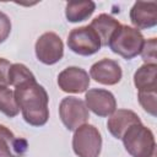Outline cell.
<instances>
[{"instance_id":"1","label":"cell","mask_w":157,"mask_h":157,"mask_svg":"<svg viewBox=\"0 0 157 157\" xmlns=\"http://www.w3.org/2000/svg\"><path fill=\"white\" fill-rule=\"evenodd\" d=\"M15 98L25 121L32 126H43L49 119V96L36 80L15 87Z\"/></svg>"},{"instance_id":"2","label":"cell","mask_w":157,"mask_h":157,"mask_svg":"<svg viewBox=\"0 0 157 157\" xmlns=\"http://www.w3.org/2000/svg\"><path fill=\"white\" fill-rule=\"evenodd\" d=\"M120 140L132 157H156L155 135L142 123L131 125Z\"/></svg>"},{"instance_id":"3","label":"cell","mask_w":157,"mask_h":157,"mask_svg":"<svg viewBox=\"0 0 157 157\" xmlns=\"http://www.w3.org/2000/svg\"><path fill=\"white\" fill-rule=\"evenodd\" d=\"M144 43V36L139 29L131 26L120 25V27L110 38L108 47L114 54L130 60L141 53Z\"/></svg>"},{"instance_id":"4","label":"cell","mask_w":157,"mask_h":157,"mask_svg":"<svg viewBox=\"0 0 157 157\" xmlns=\"http://www.w3.org/2000/svg\"><path fill=\"white\" fill-rule=\"evenodd\" d=\"M102 148V136L91 124L77 128L72 136V150L78 157H98Z\"/></svg>"},{"instance_id":"5","label":"cell","mask_w":157,"mask_h":157,"mask_svg":"<svg viewBox=\"0 0 157 157\" xmlns=\"http://www.w3.org/2000/svg\"><path fill=\"white\" fill-rule=\"evenodd\" d=\"M59 117L67 130L75 131L86 124L90 118V110L82 99L69 96L63 98L59 104Z\"/></svg>"},{"instance_id":"6","label":"cell","mask_w":157,"mask_h":157,"mask_svg":"<svg viewBox=\"0 0 157 157\" xmlns=\"http://www.w3.org/2000/svg\"><path fill=\"white\" fill-rule=\"evenodd\" d=\"M67 47L75 54L88 56L101 49V40L97 33L90 26H82L71 29L67 37Z\"/></svg>"},{"instance_id":"7","label":"cell","mask_w":157,"mask_h":157,"mask_svg":"<svg viewBox=\"0 0 157 157\" xmlns=\"http://www.w3.org/2000/svg\"><path fill=\"white\" fill-rule=\"evenodd\" d=\"M34 50L36 56L40 63L53 65L60 61L64 56V43L56 33L45 32L37 39Z\"/></svg>"},{"instance_id":"8","label":"cell","mask_w":157,"mask_h":157,"mask_svg":"<svg viewBox=\"0 0 157 157\" xmlns=\"http://www.w3.org/2000/svg\"><path fill=\"white\" fill-rule=\"evenodd\" d=\"M88 72L78 66H69L58 75V86L66 93H83L90 86Z\"/></svg>"},{"instance_id":"9","label":"cell","mask_w":157,"mask_h":157,"mask_svg":"<svg viewBox=\"0 0 157 157\" xmlns=\"http://www.w3.org/2000/svg\"><path fill=\"white\" fill-rule=\"evenodd\" d=\"M85 103L88 110L98 117H109L117 110V101L114 94L103 88H91L85 94Z\"/></svg>"},{"instance_id":"10","label":"cell","mask_w":157,"mask_h":157,"mask_svg":"<svg viewBox=\"0 0 157 157\" xmlns=\"http://www.w3.org/2000/svg\"><path fill=\"white\" fill-rule=\"evenodd\" d=\"M90 76L98 83L112 86L120 82L123 77V71L120 65L115 60L104 58L91 66Z\"/></svg>"},{"instance_id":"11","label":"cell","mask_w":157,"mask_h":157,"mask_svg":"<svg viewBox=\"0 0 157 157\" xmlns=\"http://www.w3.org/2000/svg\"><path fill=\"white\" fill-rule=\"evenodd\" d=\"M130 21L136 29H147L157 25V4L155 1H136L130 10Z\"/></svg>"},{"instance_id":"12","label":"cell","mask_w":157,"mask_h":157,"mask_svg":"<svg viewBox=\"0 0 157 157\" xmlns=\"http://www.w3.org/2000/svg\"><path fill=\"white\" fill-rule=\"evenodd\" d=\"M27 148L26 139L15 136L9 128L0 125V157H23Z\"/></svg>"},{"instance_id":"13","label":"cell","mask_w":157,"mask_h":157,"mask_svg":"<svg viewBox=\"0 0 157 157\" xmlns=\"http://www.w3.org/2000/svg\"><path fill=\"white\" fill-rule=\"evenodd\" d=\"M141 123L139 115L130 109H118L109 115L107 128L115 139H121L124 132L134 124Z\"/></svg>"},{"instance_id":"14","label":"cell","mask_w":157,"mask_h":157,"mask_svg":"<svg viewBox=\"0 0 157 157\" xmlns=\"http://www.w3.org/2000/svg\"><path fill=\"white\" fill-rule=\"evenodd\" d=\"M88 26L97 33V36L101 40V45L108 47L110 38L113 37L115 31L120 27V23L118 20H115L110 15L101 13L97 17H94Z\"/></svg>"},{"instance_id":"15","label":"cell","mask_w":157,"mask_h":157,"mask_svg":"<svg viewBox=\"0 0 157 157\" xmlns=\"http://www.w3.org/2000/svg\"><path fill=\"white\" fill-rule=\"evenodd\" d=\"M134 85L139 92L156 91L157 88V65L144 64L134 74Z\"/></svg>"},{"instance_id":"16","label":"cell","mask_w":157,"mask_h":157,"mask_svg":"<svg viewBox=\"0 0 157 157\" xmlns=\"http://www.w3.org/2000/svg\"><path fill=\"white\" fill-rule=\"evenodd\" d=\"M94 10H96V4L91 0L69 1L65 7V16L69 22L76 23L91 17Z\"/></svg>"},{"instance_id":"17","label":"cell","mask_w":157,"mask_h":157,"mask_svg":"<svg viewBox=\"0 0 157 157\" xmlns=\"http://www.w3.org/2000/svg\"><path fill=\"white\" fill-rule=\"evenodd\" d=\"M9 85L17 87L22 83L29 82V81H34L36 77L33 75V72L23 64L16 63V64H11L10 70H9Z\"/></svg>"},{"instance_id":"18","label":"cell","mask_w":157,"mask_h":157,"mask_svg":"<svg viewBox=\"0 0 157 157\" xmlns=\"http://www.w3.org/2000/svg\"><path fill=\"white\" fill-rule=\"evenodd\" d=\"M0 112L9 118L16 117L20 112L15 94L7 86H0Z\"/></svg>"},{"instance_id":"19","label":"cell","mask_w":157,"mask_h":157,"mask_svg":"<svg viewBox=\"0 0 157 157\" xmlns=\"http://www.w3.org/2000/svg\"><path fill=\"white\" fill-rule=\"evenodd\" d=\"M156 48H157V39L156 38H150L145 40L142 49H141V56L145 64H152L157 65V56H156Z\"/></svg>"},{"instance_id":"20","label":"cell","mask_w":157,"mask_h":157,"mask_svg":"<svg viewBox=\"0 0 157 157\" xmlns=\"http://www.w3.org/2000/svg\"><path fill=\"white\" fill-rule=\"evenodd\" d=\"M139 102L141 107L152 117H156V91H150V92H139L137 93Z\"/></svg>"},{"instance_id":"21","label":"cell","mask_w":157,"mask_h":157,"mask_svg":"<svg viewBox=\"0 0 157 157\" xmlns=\"http://www.w3.org/2000/svg\"><path fill=\"white\" fill-rule=\"evenodd\" d=\"M11 32V21L6 13L0 11V44L4 43Z\"/></svg>"},{"instance_id":"22","label":"cell","mask_w":157,"mask_h":157,"mask_svg":"<svg viewBox=\"0 0 157 157\" xmlns=\"http://www.w3.org/2000/svg\"><path fill=\"white\" fill-rule=\"evenodd\" d=\"M11 63L4 58H0V86H7L9 85V70H10Z\"/></svg>"}]
</instances>
